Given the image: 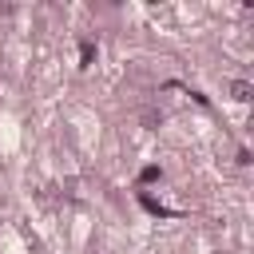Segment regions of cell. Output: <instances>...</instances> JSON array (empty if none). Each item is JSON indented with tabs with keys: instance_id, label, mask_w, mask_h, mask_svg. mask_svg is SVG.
<instances>
[{
	"instance_id": "cell-2",
	"label": "cell",
	"mask_w": 254,
	"mask_h": 254,
	"mask_svg": "<svg viewBox=\"0 0 254 254\" xmlns=\"http://www.w3.org/2000/svg\"><path fill=\"white\" fill-rule=\"evenodd\" d=\"M91 64H95V44L83 40V44H79V67H91Z\"/></svg>"
},
{
	"instance_id": "cell-3",
	"label": "cell",
	"mask_w": 254,
	"mask_h": 254,
	"mask_svg": "<svg viewBox=\"0 0 254 254\" xmlns=\"http://www.w3.org/2000/svg\"><path fill=\"white\" fill-rule=\"evenodd\" d=\"M159 179H163V171H159V167H155V163H151V167H143V171H139V183H143V187H147V183H159Z\"/></svg>"
},
{
	"instance_id": "cell-1",
	"label": "cell",
	"mask_w": 254,
	"mask_h": 254,
	"mask_svg": "<svg viewBox=\"0 0 254 254\" xmlns=\"http://www.w3.org/2000/svg\"><path fill=\"white\" fill-rule=\"evenodd\" d=\"M139 206L147 210V214H155V218H175V210L171 206H163L159 198H151V194H139Z\"/></svg>"
},
{
	"instance_id": "cell-4",
	"label": "cell",
	"mask_w": 254,
	"mask_h": 254,
	"mask_svg": "<svg viewBox=\"0 0 254 254\" xmlns=\"http://www.w3.org/2000/svg\"><path fill=\"white\" fill-rule=\"evenodd\" d=\"M230 91H234V99H242V103L250 99V83H246V79H234V83H230Z\"/></svg>"
}]
</instances>
